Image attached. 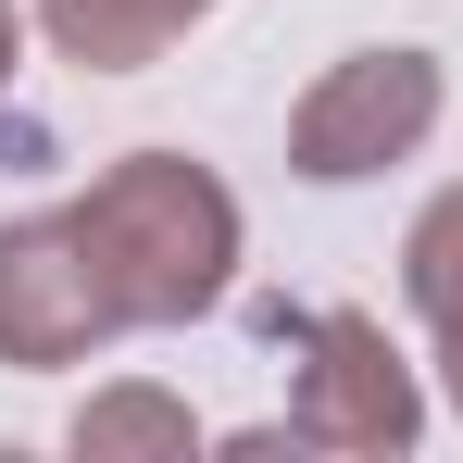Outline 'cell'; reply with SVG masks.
I'll use <instances>...</instances> for the list:
<instances>
[{
  "label": "cell",
  "mask_w": 463,
  "mask_h": 463,
  "mask_svg": "<svg viewBox=\"0 0 463 463\" xmlns=\"http://www.w3.org/2000/svg\"><path fill=\"white\" fill-rule=\"evenodd\" d=\"M201 13H213V0H38L51 51L88 63V76H138V63H163Z\"/></svg>",
  "instance_id": "5b68a950"
},
{
  "label": "cell",
  "mask_w": 463,
  "mask_h": 463,
  "mask_svg": "<svg viewBox=\"0 0 463 463\" xmlns=\"http://www.w3.org/2000/svg\"><path fill=\"white\" fill-rule=\"evenodd\" d=\"M426 126H439V63H426V51H351V63L288 113V163L326 175V188H351V175H376V163L426 151Z\"/></svg>",
  "instance_id": "3957f363"
},
{
  "label": "cell",
  "mask_w": 463,
  "mask_h": 463,
  "mask_svg": "<svg viewBox=\"0 0 463 463\" xmlns=\"http://www.w3.org/2000/svg\"><path fill=\"white\" fill-rule=\"evenodd\" d=\"M0 76H13V0H0Z\"/></svg>",
  "instance_id": "ba28073f"
},
{
  "label": "cell",
  "mask_w": 463,
  "mask_h": 463,
  "mask_svg": "<svg viewBox=\"0 0 463 463\" xmlns=\"http://www.w3.org/2000/svg\"><path fill=\"white\" fill-rule=\"evenodd\" d=\"M100 338H126V313L100 288V263H88L76 213H25V226H0V364H88Z\"/></svg>",
  "instance_id": "277c9868"
},
{
  "label": "cell",
  "mask_w": 463,
  "mask_h": 463,
  "mask_svg": "<svg viewBox=\"0 0 463 463\" xmlns=\"http://www.w3.org/2000/svg\"><path fill=\"white\" fill-rule=\"evenodd\" d=\"M100 263V288L126 326H188V313L226 301V263H238V201L201 175L188 151H126L88 201H63Z\"/></svg>",
  "instance_id": "6da1fadb"
},
{
  "label": "cell",
  "mask_w": 463,
  "mask_h": 463,
  "mask_svg": "<svg viewBox=\"0 0 463 463\" xmlns=\"http://www.w3.org/2000/svg\"><path fill=\"white\" fill-rule=\"evenodd\" d=\"M401 288L426 313V338H439V376L463 401V188H439L426 213H413V250H401Z\"/></svg>",
  "instance_id": "8992f818"
},
{
  "label": "cell",
  "mask_w": 463,
  "mask_h": 463,
  "mask_svg": "<svg viewBox=\"0 0 463 463\" xmlns=\"http://www.w3.org/2000/svg\"><path fill=\"white\" fill-rule=\"evenodd\" d=\"M276 351L301 364L288 376V439L301 451H413L426 401H413V376H401V351H388L376 313H351V301L276 313Z\"/></svg>",
  "instance_id": "7a4b0ae2"
},
{
  "label": "cell",
  "mask_w": 463,
  "mask_h": 463,
  "mask_svg": "<svg viewBox=\"0 0 463 463\" xmlns=\"http://www.w3.org/2000/svg\"><path fill=\"white\" fill-rule=\"evenodd\" d=\"M76 451H188V413L163 388H113V401L76 413Z\"/></svg>",
  "instance_id": "52a82bcc"
}]
</instances>
